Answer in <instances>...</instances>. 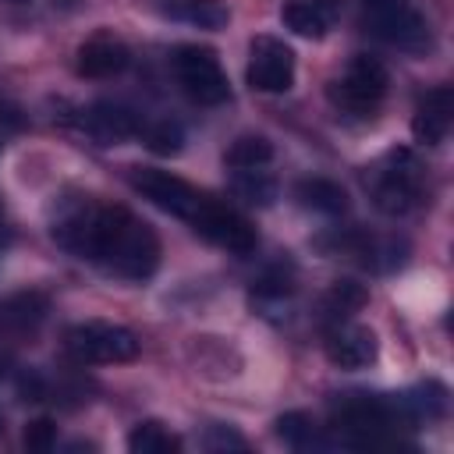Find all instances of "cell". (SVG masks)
Segmentation results:
<instances>
[{
    "label": "cell",
    "mask_w": 454,
    "mask_h": 454,
    "mask_svg": "<svg viewBox=\"0 0 454 454\" xmlns=\"http://www.w3.org/2000/svg\"><path fill=\"white\" fill-rule=\"evenodd\" d=\"M53 241L117 280H145L160 266V238L131 209L96 195H64L50 216Z\"/></svg>",
    "instance_id": "obj_1"
},
{
    "label": "cell",
    "mask_w": 454,
    "mask_h": 454,
    "mask_svg": "<svg viewBox=\"0 0 454 454\" xmlns=\"http://www.w3.org/2000/svg\"><path fill=\"white\" fill-rule=\"evenodd\" d=\"M365 188L380 213L404 216L426 195V167L411 149H390L365 170Z\"/></svg>",
    "instance_id": "obj_2"
},
{
    "label": "cell",
    "mask_w": 454,
    "mask_h": 454,
    "mask_svg": "<svg viewBox=\"0 0 454 454\" xmlns=\"http://www.w3.org/2000/svg\"><path fill=\"white\" fill-rule=\"evenodd\" d=\"M387 89H390L387 67H383L376 57H369V53H355V57L344 64V71L330 82L326 96H330V103H333L344 117L369 121V117H376V110L383 106Z\"/></svg>",
    "instance_id": "obj_3"
},
{
    "label": "cell",
    "mask_w": 454,
    "mask_h": 454,
    "mask_svg": "<svg viewBox=\"0 0 454 454\" xmlns=\"http://www.w3.org/2000/svg\"><path fill=\"white\" fill-rule=\"evenodd\" d=\"M64 348L82 365H117V362L138 358V348L142 344H138L135 330H128L121 323L85 319V323H74L64 333Z\"/></svg>",
    "instance_id": "obj_4"
},
{
    "label": "cell",
    "mask_w": 454,
    "mask_h": 454,
    "mask_svg": "<svg viewBox=\"0 0 454 454\" xmlns=\"http://www.w3.org/2000/svg\"><path fill=\"white\" fill-rule=\"evenodd\" d=\"M170 67H174V78L177 85L184 89V96L199 106H220L231 99V82L220 67V57L209 50V46H199V43H184L174 50L170 57Z\"/></svg>",
    "instance_id": "obj_5"
},
{
    "label": "cell",
    "mask_w": 454,
    "mask_h": 454,
    "mask_svg": "<svg viewBox=\"0 0 454 454\" xmlns=\"http://www.w3.org/2000/svg\"><path fill=\"white\" fill-rule=\"evenodd\" d=\"M362 14H365V25L372 35H380L383 43H390L404 53H426L433 46L429 21L422 18V11L411 0H365Z\"/></svg>",
    "instance_id": "obj_6"
},
{
    "label": "cell",
    "mask_w": 454,
    "mask_h": 454,
    "mask_svg": "<svg viewBox=\"0 0 454 454\" xmlns=\"http://www.w3.org/2000/svg\"><path fill=\"white\" fill-rule=\"evenodd\" d=\"M128 177H131V188H135L142 199H149L156 209H163V213H170V216H177V220H184V223H192L195 213H199V206L206 202V192H199L195 184H188L184 177H177V174H170V170L131 167Z\"/></svg>",
    "instance_id": "obj_7"
},
{
    "label": "cell",
    "mask_w": 454,
    "mask_h": 454,
    "mask_svg": "<svg viewBox=\"0 0 454 454\" xmlns=\"http://www.w3.org/2000/svg\"><path fill=\"white\" fill-rule=\"evenodd\" d=\"M188 227H192L195 234H202L209 245L231 252V255H252L255 245H259L255 227H252L238 209L216 202L213 195H206V202L199 206V213H195V220H192Z\"/></svg>",
    "instance_id": "obj_8"
},
{
    "label": "cell",
    "mask_w": 454,
    "mask_h": 454,
    "mask_svg": "<svg viewBox=\"0 0 454 454\" xmlns=\"http://www.w3.org/2000/svg\"><path fill=\"white\" fill-rule=\"evenodd\" d=\"M245 78L255 92H287L294 85V53L287 43L273 39V35H255L248 46V67Z\"/></svg>",
    "instance_id": "obj_9"
},
{
    "label": "cell",
    "mask_w": 454,
    "mask_h": 454,
    "mask_svg": "<svg viewBox=\"0 0 454 454\" xmlns=\"http://www.w3.org/2000/svg\"><path fill=\"white\" fill-rule=\"evenodd\" d=\"M82 128H85V135L96 138L99 145H121V142H128V138H138L142 128H145V121H142V114H135L131 106L103 99V103H92L89 110H82Z\"/></svg>",
    "instance_id": "obj_10"
},
{
    "label": "cell",
    "mask_w": 454,
    "mask_h": 454,
    "mask_svg": "<svg viewBox=\"0 0 454 454\" xmlns=\"http://www.w3.org/2000/svg\"><path fill=\"white\" fill-rule=\"evenodd\" d=\"M380 355V340L362 323H337L326 330V358L337 369H365Z\"/></svg>",
    "instance_id": "obj_11"
},
{
    "label": "cell",
    "mask_w": 454,
    "mask_h": 454,
    "mask_svg": "<svg viewBox=\"0 0 454 454\" xmlns=\"http://www.w3.org/2000/svg\"><path fill=\"white\" fill-rule=\"evenodd\" d=\"M128 64H131V50L117 35H106V32L85 39L78 46V60H74V67H78L82 78H114Z\"/></svg>",
    "instance_id": "obj_12"
},
{
    "label": "cell",
    "mask_w": 454,
    "mask_h": 454,
    "mask_svg": "<svg viewBox=\"0 0 454 454\" xmlns=\"http://www.w3.org/2000/svg\"><path fill=\"white\" fill-rule=\"evenodd\" d=\"M450 121H454V96L447 85H436L419 99L411 117V135L422 145H440L450 135Z\"/></svg>",
    "instance_id": "obj_13"
},
{
    "label": "cell",
    "mask_w": 454,
    "mask_h": 454,
    "mask_svg": "<svg viewBox=\"0 0 454 454\" xmlns=\"http://www.w3.org/2000/svg\"><path fill=\"white\" fill-rule=\"evenodd\" d=\"M280 18L294 35L323 39L340 18V0H284Z\"/></svg>",
    "instance_id": "obj_14"
},
{
    "label": "cell",
    "mask_w": 454,
    "mask_h": 454,
    "mask_svg": "<svg viewBox=\"0 0 454 454\" xmlns=\"http://www.w3.org/2000/svg\"><path fill=\"white\" fill-rule=\"evenodd\" d=\"M369 301V291L358 284V280H337L326 287V294L319 298V326L330 330L337 323H348L362 305Z\"/></svg>",
    "instance_id": "obj_15"
},
{
    "label": "cell",
    "mask_w": 454,
    "mask_h": 454,
    "mask_svg": "<svg viewBox=\"0 0 454 454\" xmlns=\"http://www.w3.org/2000/svg\"><path fill=\"white\" fill-rule=\"evenodd\" d=\"M294 199L305 209L319 213V216H340L348 209V192L337 181H330V177H305V181H298Z\"/></svg>",
    "instance_id": "obj_16"
},
{
    "label": "cell",
    "mask_w": 454,
    "mask_h": 454,
    "mask_svg": "<svg viewBox=\"0 0 454 454\" xmlns=\"http://www.w3.org/2000/svg\"><path fill=\"white\" fill-rule=\"evenodd\" d=\"M163 14H170L174 21L195 25V28H223L231 21V11L220 0H167Z\"/></svg>",
    "instance_id": "obj_17"
},
{
    "label": "cell",
    "mask_w": 454,
    "mask_h": 454,
    "mask_svg": "<svg viewBox=\"0 0 454 454\" xmlns=\"http://www.w3.org/2000/svg\"><path fill=\"white\" fill-rule=\"evenodd\" d=\"M231 192L248 206H270L277 199V177L270 167L231 170Z\"/></svg>",
    "instance_id": "obj_18"
},
{
    "label": "cell",
    "mask_w": 454,
    "mask_h": 454,
    "mask_svg": "<svg viewBox=\"0 0 454 454\" xmlns=\"http://www.w3.org/2000/svg\"><path fill=\"white\" fill-rule=\"evenodd\" d=\"M270 163H273V145L262 135H241L223 153L227 170H248V167H270Z\"/></svg>",
    "instance_id": "obj_19"
},
{
    "label": "cell",
    "mask_w": 454,
    "mask_h": 454,
    "mask_svg": "<svg viewBox=\"0 0 454 454\" xmlns=\"http://www.w3.org/2000/svg\"><path fill=\"white\" fill-rule=\"evenodd\" d=\"M273 426H277V436H280L287 447H294V450L330 447V443L319 436V426L312 422V415H305V411H287V415H280Z\"/></svg>",
    "instance_id": "obj_20"
},
{
    "label": "cell",
    "mask_w": 454,
    "mask_h": 454,
    "mask_svg": "<svg viewBox=\"0 0 454 454\" xmlns=\"http://www.w3.org/2000/svg\"><path fill=\"white\" fill-rule=\"evenodd\" d=\"M128 450H135V454H174V450H181V440L170 429H163L160 422H138L128 433Z\"/></svg>",
    "instance_id": "obj_21"
},
{
    "label": "cell",
    "mask_w": 454,
    "mask_h": 454,
    "mask_svg": "<svg viewBox=\"0 0 454 454\" xmlns=\"http://www.w3.org/2000/svg\"><path fill=\"white\" fill-rule=\"evenodd\" d=\"M4 319L14 330H35L46 319V298L43 294H18L4 305Z\"/></svg>",
    "instance_id": "obj_22"
},
{
    "label": "cell",
    "mask_w": 454,
    "mask_h": 454,
    "mask_svg": "<svg viewBox=\"0 0 454 454\" xmlns=\"http://www.w3.org/2000/svg\"><path fill=\"white\" fill-rule=\"evenodd\" d=\"M142 138H145V145H149L156 156H174V153H181V145H184V131H181L177 121L145 124V128H142Z\"/></svg>",
    "instance_id": "obj_23"
},
{
    "label": "cell",
    "mask_w": 454,
    "mask_h": 454,
    "mask_svg": "<svg viewBox=\"0 0 454 454\" xmlns=\"http://www.w3.org/2000/svg\"><path fill=\"white\" fill-rule=\"evenodd\" d=\"M25 447H28V450H39V454L53 450V447H57V426H53L50 419L28 422V426H25Z\"/></svg>",
    "instance_id": "obj_24"
},
{
    "label": "cell",
    "mask_w": 454,
    "mask_h": 454,
    "mask_svg": "<svg viewBox=\"0 0 454 454\" xmlns=\"http://www.w3.org/2000/svg\"><path fill=\"white\" fill-rule=\"evenodd\" d=\"M209 450H227V447H245V436H238L234 429H227V426H209V433H206V440H202Z\"/></svg>",
    "instance_id": "obj_25"
},
{
    "label": "cell",
    "mask_w": 454,
    "mask_h": 454,
    "mask_svg": "<svg viewBox=\"0 0 454 454\" xmlns=\"http://www.w3.org/2000/svg\"><path fill=\"white\" fill-rule=\"evenodd\" d=\"M7 241V227H4V216H0V245Z\"/></svg>",
    "instance_id": "obj_26"
},
{
    "label": "cell",
    "mask_w": 454,
    "mask_h": 454,
    "mask_svg": "<svg viewBox=\"0 0 454 454\" xmlns=\"http://www.w3.org/2000/svg\"><path fill=\"white\" fill-rule=\"evenodd\" d=\"M0 429H4V419H0Z\"/></svg>",
    "instance_id": "obj_27"
},
{
    "label": "cell",
    "mask_w": 454,
    "mask_h": 454,
    "mask_svg": "<svg viewBox=\"0 0 454 454\" xmlns=\"http://www.w3.org/2000/svg\"><path fill=\"white\" fill-rule=\"evenodd\" d=\"M358 4H365V0H358Z\"/></svg>",
    "instance_id": "obj_28"
}]
</instances>
